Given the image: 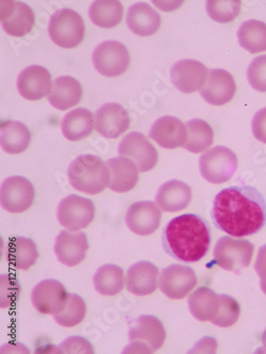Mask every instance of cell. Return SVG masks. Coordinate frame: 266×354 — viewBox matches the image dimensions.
Here are the masks:
<instances>
[{
	"label": "cell",
	"instance_id": "obj_39",
	"mask_svg": "<svg viewBox=\"0 0 266 354\" xmlns=\"http://www.w3.org/2000/svg\"><path fill=\"white\" fill-rule=\"evenodd\" d=\"M21 286L19 281L10 274H1V308L13 306L19 299Z\"/></svg>",
	"mask_w": 266,
	"mask_h": 354
},
{
	"label": "cell",
	"instance_id": "obj_12",
	"mask_svg": "<svg viewBox=\"0 0 266 354\" xmlns=\"http://www.w3.org/2000/svg\"><path fill=\"white\" fill-rule=\"evenodd\" d=\"M197 286L193 268L174 264L164 268L159 278V288L170 299H184Z\"/></svg>",
	"mask_w": 266,
	"mask_h": 354
},
{
	"label": "cell",
	"instance_id": "obj_30",
	"mask_svg": "<svg viewBox=\"0 0 266 354\" xmlns=\"http://www.w3.org/2000/svg\"><path fill=\"white\" fill-rule=\"evenodd\" d=\"M188 304L190 314L200 322H211L220 308L218 295L204 286L190 295Z\"/></svg>",
	"mask_w": 266,
	"mask_h": 354
},
{
	"label": "cell",
	"instance_id": "obj_15",
	"mask_svg": "<svg viewBox=\"0 0 266 354\" xmlns=\"http://www.w3.org/2000/svg\"><path fill=\"white\" fill-rule=\"evenodd\" d=\"M1 25L8 35L21 37L33 30L35 17L33 9L23 1H1L0 3Z\"/></svg>",
	"mask_w": 266,
	"mask_h": 354
},
{
	"label": "cell",
	"instance_id": "obj_35",
	"mask_svg": "<svg viewBox=\"0 0 266 354\" xmlns=\"http://www.w3.org/2000/svg\"><path fill=\"white\" fill-rule=\"evenodd\" d=\"M87 310V304L82 297L77 294H69L65 308L53 317L57 324L62 327H76L85 319Z\"/></svg>",
	"mask_w": 266,
	"mask_h": 354
},
{
	"label": "cell",
	"instance_id": "obj_1",
	"mask_svg": "<svg viewBox=\"0 0 266 354\" xmlns=\"http://www.w3.org/2000/svg\"><path fill=\"white\" fill-rule=\"evenodd\" d=\"M211 217L216 228L230 236H250L266 225V201L255 187H228L214 198Z\"/></svg>",
	"mask_w": 266,
	"mask_h": 354
},
{
	"label": "cell",
	"instance_id": "obj_38",
	"mask_svg": "<svg viewBox=\"0 0 266 354\" xmlns=\"http://www.w3.org/2000/svg\"><path fill=\"white\" fill-rule=\"evenodd\" d=\"M246 76L254 90L266 93V55H259L250 62Z\"/></svg>",
	"mask_w": 266,
	"mask_h": 354
},
{
	"label": "cell",
	"instance_id": "obj_37",
	"mask_svg": "<svg viewBox=\"0 0 266 354\" xmlns=\"http://www.w3.org/2000/svg\"><path fill=\"white\" fill-rule=\"evenodd\" d=\"M220 308L215 317L211 320L214 326L220 328H229L233 326L241 314L239 302L229 295H218Z\"/></svg>",
	"mask_w": 266,
	"mask_h": 354
},
{
	"label": "cell",
	"instance_id": "obj_5",
	"mask_svg": "<svg viewBox=\"0 0 266 354\" xmlns=\"http://www.w3.org/2000/svg\"><path fill=\"white\" fill-rule=\"evenodd\" d=\"M48 33L51 41L57 46L75 48L85 39V21L78 12L71 9L57 10L51 15Z\"/></svg>",
	"mask_w": 266,
	"mask_h": 354
},
{
	"label": "cell",
	"instance_id": "obj_10",
	"mask_svg": "<svg viewBox=\"0 0 266 354\" xmlns=\"http://www.w3.org/2000/svg\"><path fill=\"white\" fill-rule=\"evenodd\" d=\"M118 153L136 164L141 173L152 171L159 161L156 148L140 132H131L125 136L118 145Z\"/></svg>",
	"mask_w": 266,
	"mask_h": 354
},
{
	"label": "cell",
	"instance_id": "obj_42",
	"mask_svg": "<svg viewBox=\"0 0 266 354\" xmlns=\"http://www.w3.org/2000/svg\"><path fill=\"white\" fill-rule=\"evenodd\" d=\"M256 272L260 277V286L266 296V245L262 246L258 252L255 264Z\"/></svg>",
	"mask_w": 266,
	"mask_h": 354
},
{
	"label": "cell",
	"instance_id": "obj_27",
	"mask_svg": "<svg viewBox=\"0 0 266 354\" xmlns=\"http://www.w3.org/2000/svg\"><path fill=\"white\" fill-rule=\"evenodd\" d=\"M95 128V120L92 112L85 108L75 109L67 113L61 124L63 136L71 142L87 138Z\"/></svg>",
	"mask_w": 266,
	"mask_h": 354
},
{
	"label": "cell",
	"instance_id": "obj_41",
	"mask_svg": "<svg viewBox=\"0 0 266 354\" xmlns=\"http://www.w3.org/2000/svg\"><path fill=\"white\" fill-rule=\"evenodd\" d=\"M251 130L256 140L266 144V108L256 113L251 120Z\"/></svg>",
	"mask_w": 266,
	"mask_h": 354
},
{
	"label": "cell",
	"instance_id": "obj_40",
	"mask_svg": "<svg viewBox=\"0 0 266 354\" xmlns=\"http://www.w3.org/2000/svg\"><path fill=\"white\" fill-rule=\"evenodd\" d=\"M62 353H94L90 342L82 336L67 337L60 346Z\"/></svg>",
	"mask_w": 266,
	"mask_h": 354
},
{
	"label": "cell",
	"instance_id": "obj_16",
	"mask_svg": "<svg viewBox=\"0 0 266 354\" xmlns=\"http://www.w3.org/2000/svg\"><path fill=\"white\" fill-rule=\"evenodd\" d=\"M95 129L103 138L116 140L128 130L130 118L124 106L106 104L95 113Z\"/></svg>",
	"mask_w": 266,
	"mask_h": 354
},
{
	"label": "cell",
	"instance_id": "obj_23",
	"mask_svg": "<svg viewBox=\"0 0 266 354\" xmlns=\"http://www.w3.org/2000/svg\"><path fill=\"white\" fill-rule=\"evenodd\" d=\"M192 201V189L179 180H170L159 187L156 203L162 211L168 213L182 211Z\"/></svg>",
	"mask_w": 266,
	"mask_h": 354
},
{
	"label": "cell",
	"instance_id": "obj_34",
	"mask_svg": "<svg viewBox=\"0 0 266 354\" xmlns=\"http://www.w3.org/2000/svg\"><path fill=\"white\" fill-rule=\"evenodd\" d=\"M89 15L91 21L97 27L110 29L120 25L124 15V7L122 3L117 0H111V1L99 0L92 3Z\"/></svg>",
	"mask_w": 266,
	"mask_h": 354
},
{
	"label": "cell",
	"instance_id": "obj_31",
	"mask_svg": "<svg viewBox=\"0 0 266 354\" xmlns=\"http://www.w3.org/2000/svg\"><path fill=\"white\" fill-rule=\"evenodd\" d=\"M124 270L113 264L103 265L95 272L93 283L97 292L103 296H114L124 290Z\"/></svg>",
	"mask_w": 266,
	"mask_h": 354
},
{
	"label": "cell",
	"instance_id": "obj_36",
	"mask_svg": "<svg viewBox=\"0 0 266 354\" xmlns=\"http://www.w3.org/2000/svg\"><path fill=\"white\" fill-rule=\"evenodd\" d=\"M239 0H210L206 3V13L216 23L227 24L239 17L241 12Z\"/></svg>",
	"mask_w": 266,
	"mask_h": 354
},
{
	"label": "cell",
	"instance_id": "obj_21",
	"mask_svg": "<svg viewBox=\"0 0 266 354\" xmlns=\"http://www.w3.org/2000/svg\"><path fill=\"white\" fill-rule=\"evenodd\" d=\"M186 124L174 116L159 118L152 124L150 132V138L166 149L182 147L186 143Z\"/></svg>",
	"mask_w": 266,
	"mask_h": 354
},
{
	"label": "cell",
	"instance_id": "obj_20",
	"mask_svg": "<svg viewBox=\"0 0 266 354\" xmlns=\"http://www.w3.org/2000/svg\"><path fill=\"white\" fill-rule=\"evenodd\" d=\"M53 82L51 73L45 67L31 65L26 67L17 78V90L24 98L37 102L48 96Z\"/></svg>",
	"mask_w": 266,
	"mask_h": 354
},
{
	"label": "cell",
	"instance_id": "obj_22",
	"mask_svg": "<svg viewBox=\"0 0 266 354\" xmlns=\"http://www.w3.org/2000/svg\"><path fill=\"white\" fill-rule=\"evenodd\" d=\"M159 268L148 261H141L129 267L126 274L127 290L138 297L148 296L158 288Z\"/></svg>",
	"mask_w": 266,
	"mask_h": 354
},
{
	"label": "cell",
	"instance_id": "obj_33",
	"mask_svg": "<svg viewBox=\"0 0 266 354\" xmlns=\"http://www.w3.org/2000/svg\"><path fill=\"white\" fill-rule=\"evenodd\" d=\"M239 44L249 53L266 51V24L257 19L244 21L238 30Z\"/></svg>",
	"mask_w": 266,
	"mask_h": 354
},
{
	"label": "cell",
	"instance_id": "obj_24",
	"mask_svg": "<svg viewBox=\"0 0 266 354\" xmlns=\"http://www.w3.org/2000/svg\"><path fill=\"white\" fill-rule=\"evenodd\" d=\"M110 171L108 187L116 193H127L136 187L139 182L138 166L125 157H116L107 161Z\"/></svg>",
	"mask_w": 266,
	"mask_h": 354
},
{
	"label": "cell",
	"instance_id": "obj_11",
	"mask_svg": "<svg viewBox=\"0 0 266 354\" xmlns=\"http://www.w3.org/2000/svg\"><path fill=\"white\" fill-rule=\"evenodd\" d=\"M35 197V192L33 184L21 176L7 178L1 184V207L13 214H19L30 209Z\"/></svg>",
	"mask_w": 266,
	"mask_h": 354
},
{
	"label": "cell",
	"instance_id": "obj_8",
	"mask_svg": "<svg viewBox=\"0 0 266 354\" xmlns=\"http://www.w3.org/2000/svg\"><path fill=\"white\" fill-rule=\"evenodd\" d=\"M92 60L99 74L114 78L128 69L130 55L127 47L120 41H106L95 48Z\"/></svg>",
	"mask_w": 266,
	"mask_h": 354
},
{
	"label": "cell",
	"instance_id": "obj_4",
	"mask_svg": "<svg viewBox=\"0 0 266 354\" xmlns=\"http://www.w3.org/2000/svg\"><path fill=\"white\" fill-rule=\"evenodd\" d=\"M166 338V328L159 318L152 315L140 316L131 324L130 345L125 352L152 353L163 346Z\"/></svg>",
	"mask_w": 266,
	"mask_h": 354
},
{
	"label": "cell",
	"instance_id": "obj_9",
	"mask_svg": "<svg viewBox=\"0 0 266 354\" xmlns=\"http://www.w3.org/2000/svg\"><path fill=\"white\" fill-rule=\"evenodd\" d=\"M95 205L92 201L78 195L62 199L57 209V218L64 228L79 231L91 225L95 217Z\"/></svg>",
	"mask_w": 266,
	"mask_h": 354
},
{
	"label": "cell",
	"instance_id": "obj_32",
	"mask_svg": "<svg viewBox=\"0 0 266 354\" xmlns=\"http://www.w3.org/2000/svg\"><path fill=\"white\" fill-rule=\"evenodd\" d=\"M186 143L182 147L192 153H200L211 147L214 140V132L208 122L195 118L186 122Z\"/></svg>",
	"mask_w": 266,
	"mask_h": 354
},
{
	"label": "cell",
	"instance_id": "obj_19",
	"mask_svg": "<svg viewBox=\"0 0 266 354\" xmlns=\"http://www.w3.org/2000/svg\"><path fill=\"white\" fill-rule=\"evenodd\" d=\"M236 92L233 77L225 69H211L200 95L212 106H224L231 102Z\"/></svg>",
	"mask_w": 266,
	"mask_h": 354
},
{
	"label": "cell",
	"instance_id": "obj_25",
	"mask_svg": "<svg viewBox=\"0 0 266 354\" xmlns=\"http://www.w3.org/2000/svg\"><path fill=\"white\" fill-rule=\"evenodd\" d=\"M127 25L134 35L139 37H150L160 28V14L148 3H134L129 8L127 13Z\"/></svg>",
	"mask_w": 266,
	"mask_h": 354
},
{
	"label": "cell",
	"instance_id": "obj_18",
	"mask_svg": "<svg viewBox=\"0 0 266 354\" xmlns=\"http://www.w3.org/2000/svg\"><path fill=\"white\" fill-rule=\"evenodd\" d=\"M53 249L59 262L65 266H77L87 257L89 241L85 232L64 230L55 239Z\"/></svg>",
	"mask_w": 266,
	"mask_h": 354
},
{
	"label": "cell",
	"instance_id": "obj_6",
	"mask_svg": "<svg viewBox=\"0 0 266 354\" xmlns=\"http://www.w3.org/2000/svg\"><path fill=\"white\" fill-rule=\"evenodd\" d=\"M238 169V158L229 148L216 146L204 152L200 159V175L206 181L223 184L229 181Z\"/></svg>",
	"mask_w": 266,
	"mask_h": 354
},
{
	"label": "cell",
	"instance_id": "obj_44",
	"mask_svg": "<svg viewBox=\"0 0 266 354\" xmlns=\"http://www.w3.org/2000/svg\"><path fill=\"white\" fill-rule=\"evenodd\" d=\"M261 341L262 343H263L264 348L266 349V329L265 331L263 332V334H262Z\"/></svg>",
	"mask_w": 266,
	"mask_h": 354
},
{
	"label": "cell",
	"instance_id": "obj_2",
	"mask_svg": "<svg viewBox=\"0 0 266 354\" xmlns=\"http://www.w3.org/2000/svg\"><path fill=\"white\" fill-rule=\"evenodd\" d=\"M162 246L179 262H200L211 246L210 225L197 214L175 217L162 232Z\"/></svg>",
	"mask_w": 266,
	"mask_h": 354
},
{
	"label": "cell",
	"instance_id": "obj_29",
	"mask_svg": "<svg viewBox=\"0 0 266 354\" xmlns=\"http://www.w3.org/2000/svg\"><path fill=\"white\" fill-rule=\"evenodd\" d=\"M7 257L12 266L19 270H28L37 263L39 250L33 239L17 236L10 239Z\"/></svg>",
	"mask_w": 266,
	"mask_h": 354
},
{
	"label": "cell",
	"instance_id": "obj_13",
	"mask_svg": "<svg viewBox=\"0 0 266 354\" xmlns=\"http://www.w3.org/2000/svg\"><path fill=\"white\" fill-rule=\"evenodd\" d=\"M69 294L60 281L46 279L37 283L31 292L35 310L45 315H57L65 308Z\"/></svg>",
	"mask_w": 266,
	"mask_h": 354
},
{
	"label": "cell",
	"instance_id": "obj_26",
	"mask_svg": "<svg viewBox=\"0 0 266 354\" xmlns=\"http://www.w3.org/2000/svg\"><path fill=\"white\" fill-rule=\"evenodd\" d=\"M82 93V86L77 79L71 76L59 77L53 82L48 102L57 110H69L80 102Z\"/></svg>",
	"mask_w": 266,
	"mask_h": 354
},
{
	"label": "cell",
	"instance_id": "obj_14",
	"mask_svg": "<svg viewBox=\"0 0 266 354\" xmlns=\"http://www.w3.org/2000/svg\"><path fill=\"white\" fill-rule=\"evenodd\" d=\"M208 68L200 61L184 59L170 68V81L177 90L192 94L202 90L208 78Z\"/></svg>",
	"mask_w": 266,
	"mask_h": 354
},
{
	"label": "cell",
	"instance_id": "obj_3",
	"mask_svg": "<svg viewBox=\"0 0 266 354\" xmlns=\"http://www.w3.org/2000/svg\"><path fill=\"white\" fill-rule=\"evenodd\" d=\"M67 175L71 187L87 195L101 193L110 182V171L107 164L94 154H82L73 160Z\"/></svg>",
	"mask_w": 266,
	"mask_h": 354
},
{
	"label": "cell",
	"instance_id": "obj_28",
	"mask_svg": "<svg viewBox=\"0 0 266 354\" xmlns=\"http://www.w3.org/2000/svg\"><path fill=\"white\" fill-rule=\"evenodd\" d=\"M31 133L28 127L17 120H7L0 127V144L6 152L19 154L30 145Z\"/></svg>",
	"mask_w": 266,
	"mask_h": 354
},
{
	"label": "cell",
	"instance_id": "obj_7",
	"mask_svg": "<svg viewBox=\"0 0 266 354\" xmlns=\"http://www.w3.org/2000/svg\"><path fill=\"white\" fill-rule=\"evenodd\" d=\"M254 250L253 243L247 239L220 237L214 248V260L227 272H239L249 266Z\"/></svg>",
	"mask_w": 266,
	"mask_h": 354
},
{
	"label": "cell",
	"instance_id": "obj_17",
	"mask_svg": "<svg viewBox=\"0 0 266 354\" xmlns=\"http://www.w3.org/2000/svg\"><path fill=\"white\" fill-rule=\"evenodd\" d=\"M162 212L152 201H140L129 207L126 214L127 227L140 236L152 234L160 227Z\"/></svg>",
	"mask_w": 266,
	"mask_h": 354
},
{
	"label": "cell",
	"instance_id": "obj_43",
	"mask_svg": "<svg viewBox=\"0 0 266 354\" xmlns=\"http://www.w3.org/2000/svg\"><path fill=\"white\" fill-rule=\"evenodd\" d=\"M218 350V342L215 338L211 336H204L200 339L193 349L190 350L188 353H215Z\"/></svg>",
	"mask_w": 266,
	"mask_h": 354
}]
</instances>
